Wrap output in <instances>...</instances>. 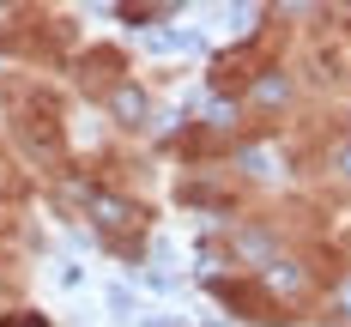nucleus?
I'll list each match as a JSON object with an SVG mask.
<instances>
[{"mask_svg": "<svg viewBox=\"0 0 351 327\" xmlns=\"http://www.w3.org/2000/svg\"><path fill=\"white\" fill-rule=\"evenodd\" d=\"M267 285L279 291V297H303V291H309V273H303L297 261H279V267L267 273Z\"/></svg>", "mask_w": 351, "mask_h": 327, "instance_id": "f257e3e1", "label": "nucleus"}, {"mask_svg": "<svg viewBox=\"0 0 351 327\" xmlns=\"http://www.w3.org/2000/svg\"><path fill=\"white\" fill-rule=\"evenodd\" d=\"M91 213H97V224H115V230H121V224H134V206H128V200H109V194L91 200Z\"/></svg>", "mask_w": 351, "mask_h": 327, "instance_id": "f03ea898", "label": "nucleus"}, {"mask_svg": "<svg viewBox=\"0 0 351 327\" xmlns=\"http://www.w3.org/2000/svg\"><path fill=\"white\" fill-rule=\"evenodd\" d=\"M254 104H267V109H273V104H285V79H279V73H267V79L254 85Z\"/></svg>", "mask_w": 351, "mask_h": 327, "instance_id": "7ed1b4c3", "label": "nucleus"}, {"mask_svg": "<svg viewBox=\"0 0 351 327\" xmlns=\"http://www.w3.org/2000/svg\"><path fill=\"white\" fill-rule=\"evenodd\" d=\"M115 115H121V121H145V104H140V91H115Z\"/></svg>", "mask_w": 351, "mask_h": 327, "instance_id": "20e7f679", "label": "nucleus"}, {"mask_svg": "<svg viewBox=\"0 0 351 327\" xmlns=\"http://www.w3.org/2000/svg\"><path fill=\"white\" fill-rule=\"evenodd\" d=\"M6 327H49L43 315H19V322H6Z\"/></svg>", "mask_w": 351, "mask_h": 327, "instance_id": "39448f33", "label": "nucleus"}, {"mask_svg": "<svg viewBox=\"0 0 351 327\" xmlns=\"http://www.w3.org/2000/svg\"><path fill=\"white\" fill-rule=\"evenodd\" d=\"M0 176H6V164H0Z\"/></svg>", "mask_w": 351, "mask_h": 327, "instance_id": "423d86ee", "label": "nucleus"}]
</instances>
